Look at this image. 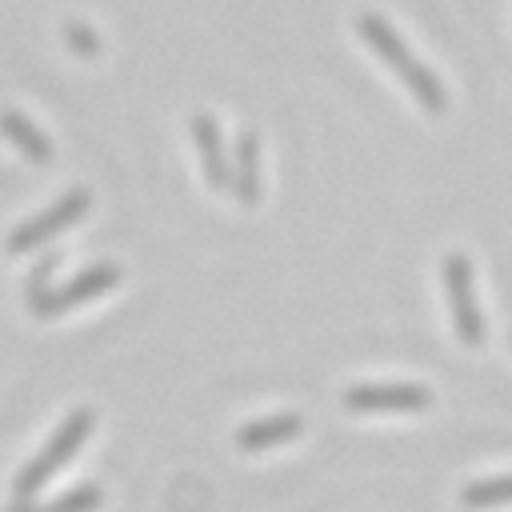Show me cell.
Returning <instances> with one entry per match:
<instances>
[{"mask_svg": "<svg viewBox=\"0 0 512 512\" xmlns=\"http://www.w3.org/2000/svg\"><path fill=\"white\" fill-rule=\"evenodd\" d=\"M356 32H360V40L404 80V88L416 96V104L424 108V112H432V116H440L444 108H448V92H444V84L432 76V68L424 64V60H416L412 52H408V44L400 40V32L380 16V12H364L360 20H356Z\"/></svg>", "mask_w": 512, "mask_h": 512, "instance_id": "cell-1", "label": "cell"}, {"mask_svg": "<svg viewBox=\"0 0 512 512\" xmlns=\"http://www.w3.org/2000/svg\"><path fill=\"white\" fill-rule=\"evenodd\" d=\"M92 428H96V412H92V408H76V412L56 428V436L48 440V448H44L32 464H24V472L16 476V500H28L44 480H52V476L76 456V448L88 440Z\"/></svg>", "mask_w": 512, "mask_h": 512, "instance_id": "cell-2", "label": "cell"}, {"mask_svg": "<svg viewBox=\"0 0 512 512\" xmlns=\"http://www.w3.org/2000/svg\"><path fill=\"white\" fill-rule=\"evenodd\" d=\"M444 276V296H448V312H452V328L460 336L464 348H480L484 344V320L472 296V264L464 252H448L440 264Z\"/></svg>", "mask_w": 512, "mask_h": 512, "instance_id": "cell-3", "label": "cell"}, {"mask_svg": "<svg viewBox=\"0 0 512 512\" xmlns=\"http://www.w3.org/2000/svg\"><path fill=\"white\" fill-rule=\"evenodd\" d=\"M88 204H92V192H88V188H72V192H64L52 208H44V212H36L32 220L16 224V232L8 236V252H28V248L52 240V236L64 232L68 224H76V220L88 212Z\"/></svg>", "mask_w": 512, "mask_h": 512, "instance_id": "cell-4", "label": "cell"}, {"mask_svg": "<svg viewBox=\"0 0 512 512\" xmlns=\"http://www.w3.org/2000/svg\"><path fill=\"white\" fill-rule=\"evenodd\" d=\"M432 404V392L424 384H352L344 392V408L352 412H420Z\"/></svg>", "mask_w": 512, "mask_h": 512, "instance_id": "cell-5", "label": "cell"}, {"mask_svg": "<svg viewBox=\"0 0 512 512\" xmlns=\"http://www.w3.org/2000/svg\"><path fill=\"white\" fill-rule=\"evenodd\" d=\"M116 280H120V264H92V268H84L80 276H72L68 284H60V288L44 292L40 300H32V312H40V316L68 312V308H76V304H84V300H96V296L108 292Z\"/></svg>", "mask_w": 512, "mask_h": 512, "instance_id": "cell-6", "label": "cell"}, {"mask_svg": "<svg viewBox=\"0 0 512 512\" xmlns=\"http://www.w3.org/2000/svg\"><path fill=\"white\" fill-rule=\"evenodd\" d=\"M188 128H192V140H196V148H200V164H204L208 188L224 192V184H232V164L224 160V140H220L216 120H212L208 112H196V116L188 120Z\"/></svg>", "mask_w": 512, "mask_h": 512, "instance_id": "cell-7", "label": "cell"}, {"mask_svg": "<svg viewBox=\"0 0 512 512\" xmlns=\"http://www.w3.org/2000/svg\"><path fill=\"white\" fill-rule=\"evenodd\" d=\"M232 188H236V200L240 204H256L260 200V140L252 128H244L236 136V148H232Z\"/></svg>", "mask_w": 512, "mask_h": 512, "instance_id": "cell-8", "label": "cell"}, {"mask_svg": "<svg viewBox=\"0 0 512 512\" xmlns=\"http://www.w3.org/2000/svg\"><path fill=\"white\" fill-rule=\"evenodd\" d=\"M300 428H304L300 412H276V416H264V420H252V424L236 428V448L240 452H264L280 440L300 436Z\"/></svg>", "mask_w": 512, "mask_h": 512, "instance_id": "cell-9", "label": "cell"}, {"mask_svg": "<svg viewBox=\"0 0 512 512\" xmlns=\"http://www.w3.org/2000/svg\"><path fill=\"white\" fill-rule=\"evenodd\" d=\"M0 132H4V136H8L32 164H48V160H52V144H48V136H44L28 116L4 108V112H0Z\"/></svg>", "mask_w": 512, "mask_h": 512, "instance_id": "cell-10", "label": "cell"}, {"mask_svg": "<svg viewBox=\"0 0 512 512\" xmlns=\"http://www.w3.org/2000/svg\"><path fill=\"white\" fill-rule=\"evenodd\" d=\"M460 504L464 508H492V504H512V472H500V476H484V480H472L460 488Z\"/></svg>", "mask_w": 512, "mask_h": 512, "instance_id": "cell-11", "label": "cell"}, {"mask_svg": "<svg viewBox=\"0 0 512 512\" xmlns=\"http://www.w3.org/2000/svg\"><path fill=\"white\" fill-rule=\"evenodd\" d=\"M100 500H104V492H100L96 484H80V488L56 496L52 504H28V500H16L8 512H96Z\"/></svg>", "mask_w": 512, "mask_h": 512, "instance_id": "cell-12", "label": "cell"}, {"mask_svg": "<svg viewBox=\"0 0 512 512\" xmlns=\"http://www.w3.org/2000/svg\"><path fill=\"white\" fill-rule=\"evenodd\" d=\"M64 36H68V44H72L76 52H84V56H96V52H100V40H96L92 28H84V24H68Z\"/></svg>", "mask_w": 512, "mask_h": 512, "instance_id": "cell-13", "label": "cell"}]
</instances>
